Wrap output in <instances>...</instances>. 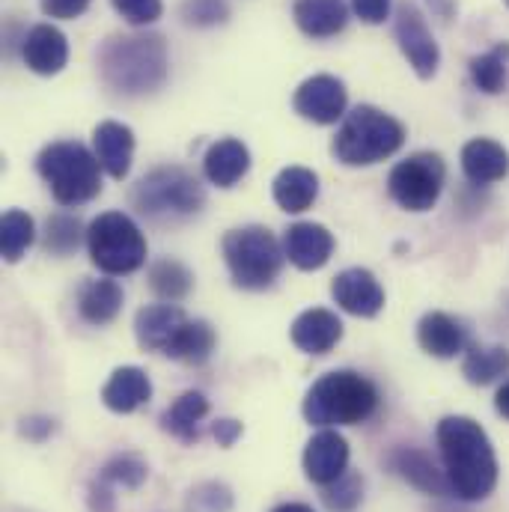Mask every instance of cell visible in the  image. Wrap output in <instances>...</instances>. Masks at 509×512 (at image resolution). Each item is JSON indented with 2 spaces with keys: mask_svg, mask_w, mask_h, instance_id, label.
I'll return each mask as SVG.
<instances>
[{
  "mask_svg": "<svg viewBox=\"0 0 509 512\" xmlns=\"http://www.w3.org/2000/svg\"><path fill=\"white\" fill-rule=\"evenodd\" d=\"M438 450L450 489L462 501H483L498 486V459L486 429L471 417H444L438 423Z\"/></svg>",
  "mask_w": 509,
  "mask_h": 512,
  "instance_id": "obj_1",
  "label": "cell"
},
{
  "mask_svg": "<svg viewBox=\"0 0 509 512\" xmlns=\"http://www.w3.org/2000/svg\"><path fill=\"white\" fill-rule=\"evenodd\" d=\"M102 78L128 96L152 93L167 78V48L164 39L149 36H111L99 51Z\"/></svg>",
  "mask_w": 509,
  "mask_h": 512,
  "instance_id": "obj_2",
  "label": "cell"
},
{
  "mask_svg": "<svg viewBox=\"0 0 509 512\" xmlns=\"http://www.w3.org/2000/svg\"><path fill=\"white\" fill-rule=\"evenodd\" d=\"M379 405V390L370 379L352 370L328 373L304 396V417L313 426H355L373 417Z\"/></svg>",
  "mask_w": 509,
  "mask_h": 512,
  "instance_id": "obj_3",
  "label": "cell"
},
{
  "mask_svg": "<svg viewBox=\"0 0 509 512\" xmlns=\"http://www.w3.org/2000/svg\"><path fill=\"white\" fill-rule=\"evenodd\" d=\"M36 170L60 206L90 203L102 191V164L78 140H60L39 152Z\"/></svg>",
  "mask_w": 509,
  "mask_h": 512,
  "instance_id": "obj_4",
  "label": "cell"
},
{
  "mask_svg": "<svg viewBox=\"0 0 509 512\" xmlns=\"http://www.w3.org/2000/svg\"><path fill=\"white\" fill-rule=\"evenodd\" d=\"M402 143H405L402 123H396L390 114L373 105H358L352 114H346L343 126L334 137V155L349 167H370L376 161L390 158Z\"/></svg>",
  "mask_w": 509,
  "mask_h": 512,
  "instance_id": "obj_5",
  "label": "cell"
},
{
  "mask_svg": "<svg viewBox=\"0 0 509 512\" xmlns=\"http://www.w3.org/2000/svg\"><path fill=\"white\" fill-rule=\"evenodd\" d=\"M224 259L233 274V283L242 289H265L277 280L286 251L265 227H242L227 233Z\"/></svg>",
  "mask_w": 509,
  "mask_h": 512,
  "instance_id": "obj_6",
  "label": "cell"
},
{
  "mask_svg": "<svg viewBox=\"0 0 509 512\" xmlns=\"http://www.w3.org/2000/svg\"><path fill=\"white\" fill-rule=\"evenodd\" d=\"M90 259L105 274H131L146 262V239L123 212L99 215L87 230Z\"/></svg>",
  "mask_w": 509,
  "mask_h": 512,
  "instance_id": "obj_7",
  "label": "cell"
},
{
  "mask_svg": "<svg viewBox=\"0 0 509 512\" xmlns=\"http://www.w3.org/2000/svg\"><path fill=\"white\" fill-rule=\"evenodd\" d=\"M131 200L143 215L161 218V215L200 212L206 203V194H203V185L182 167H158L137 182Z\"/></svg>",
  "mask_w": 509,
  "mask_h": 512,
  "instance_id": "obj_8",
  "label": "cell"
},
{
  "mask_svg": "<svg viewBox=\"0 0 509 512\" xmlns=\"http://www.w3.org/2000/svg\"><path fill=\"white\" fill-rule=\"evenodd\" d=\"M390 197L408 212H429L444 188V161L435 152H417L399 161L387 179Z\"/></svg>",
  "mask_w": 509,
  "mask_h": 512,
  "instance_id": "obj_9",
  "label": "cell"
},
{
  "mask_svg": "<svg viewBox=\"0 0 509 512\" xmlns=\"http://www.w3.org/2000/svg\"><path fill=\"white\" fill-rule=\"evenodd\" d=\"M393 33H396V42L405 54V60L411 63V69L426 81L438 72V63H441V51H438V42L432 36V30L426 27V18L423 12L414 6V3H402L396 9V24H393Z\"/></svg>",
  "mask_w": 509,
  "mask_h": 512,
  "instance_id": "obj_10",
  "label": "cell"
},
{
  "mask_svg": "<svg viewBox=\"0 0 509 512\" xmlns=\"http://www.w3.org/2000/svg\"><path fill=\"white\" fill-rule=\"evenodd\" d=\"M292 105L304 120L331 126L346 117V87L334 75H313L295 90Z\"/></svg>",
  "mask_w": 509,
  "mask_h": 512,
  "instance_id": "obj_11",
  "label": "cell"
},
{
  "mask_svg": "<svg viewBox=\"0 0 509 512\" xmlns=\"http://www.w3.org/2000/svg\"><path fill=\"white\" fill-rule=\"evenodd\" d=\"M349 468V444L337 429H322L307 441L304 450V474L319 486H331Z\"/></svg>",
  "mask_w": 509,
  "mask_h": 512,
  "instance_id": "obj_12",
  "label": "cell"
},
{
  "mask_svg": "<svg viewBox=\"0 0 509 512\" xmlns=\"http://www.w3.org/2000/svg\"><path fill=\"white\" fill-rule=\"evenodd\" d=\"M331 295L346 313L364 319L376 316L384 307V289L367 268H346L343 274H337L331 283Z\"/></svg>",
  "mask_w": 509,
  "mask_h": 512,
  "instance_id": "obj_13",
  "label": "cell"
},
{
  "mask_svg": "<svg viewBox=\"0 0 509 512\" xmlns=\"http://www.w3.org/2000/svg\"><path fill=\"white\" fill-rule=\"evenodd\" d=\"M283 251L295 268L316 271L334 254V236L322 224H292L283 236Z\"/></svg>",
  "mask_w": 509,
  "mask_h": 512,
  "instance_id": "obj_14",
  "label": "cell"
},
{
  "mask_svg": "<svg viewBox=\"0 0 509 512\" xmlns=\"http://www.w3.org/2000/svg\"><path fill=\"white\" fill-rule=\"evenodd\" d=\"M21 57L36 75H57L69 60V42L54 24H36L21 45Z\"/></svg>",
  "mask_w": 509,
  "mask_h": 512,
  "instance_id": "obj_15",
  "label": "cell"
},
{
  "mask_svg": "<svg viewBox=\"0 0 509 512\" xmlns=\"http://www.w3.org/2000/svg\"><path fill=\"white\" fill-rule=\"evenodd\" d=\"M343 337V322L325 307L304 310L292 322V343L307 355H328Z\"/></svg>",
  "mask_w": 509,
  "mask_h": 512,
  "instance_id": "obj_16",
  "label": "cell"
},
{
  "mask_svg": "<svg viewBox=\"0 0 509 512\" xmlns=\"http://www.w3.org/2000/svg\"><path fill=\"white\" fill-rule=\"evenodd\" d=\"M185 313L176 304H149L137 313L134 319V334L137 343L149 352H164L170 346V340L179 334V328L185 325Z\"/></svg>",
  "mask_w": 509,
  "mask_h": 512,
  "instance_id": "obj_17",
  "label": "cell"
},
{
  "mask_svg": "<svg viewBox=\"0 0 509 512\" xmlns=\"http://www.w3.org/2000/svg\"><path fill=\"white\" fill-rule=\"evenodd\" d=\"M93 152L102 164V170L114 179H126L134 155V134L123 123H99L93 131Z\"/></svg>",
  "mask_w": 509,
  "mask_h": 512,
  "instance_id": "obj_18",
  "label": "cell"
},
{
  "mask_svg": "<svg viewBox=\"0 0 509 512\" xmlns=\"http://www.w3.org/2000/svg\"><path fill=\"white\" fill-rule=\"evenodd\" d=\"M462 170L468 182L474 185H492L501 182L509 173V152L489 137H474L462 149Z\"/></svg>",
  "mask_w": 509,
  "mask_h": 512,
  "instance_id": "obj_19",
  "label": "cell"
},
{
  "mask_svg": "<svg viewBox=\"0 0 509 512\" xmlns=\"http://www.w3.org/2000/svg\"><path fill=\"white\" fill-rule=\"evenodd\" d=\"M248 167H251V152L236 137H224V140L212 143L203 158L206 179L218 188H233L239 179H245Z\"/></svg>",
  "mask_w": 509,
  "mask_h": 512,
  "instance_id": "obj_20",
  "label": "cell"
},
{
  "mask_svg": "<svg viewBox=\"0 0 509 512\" xmlns=\"http://www.w3.org/2000/svg\"><path fill=\"white\" fill-rule=\"evenodd\" d=\"M295 24L313 36V39H328L337 36L346 21H349V6L346 0H295Z\"/></svg>",
  "mask_w": 509,
  "mask_h": 512,
  "instance_id": "obj_21",
  "label": "cell"
},
{
  "mask_svg": "<svg viewBox=\"0 0 509 512\" xmlns=\"http://www.w3.org/2000/svg\"><path fill=\"white\" fill-rule=\"evenodd\" d=\"M319 197V176L307 167H286L274 179V203L289 212H307Z\"/></svg>",
  "mask_w": 509,
  "mask_h": 512,
  "instance_id": "obj_22",
  "label": "cell"
},
{
  "mask_svg": "<svg viewBox=\"0 0 509 512\" xmlns=\"http://www.w3.org/2000/svg\"><path fill=\"white\" fill-rule=\"evenodd\" d=\"M417 340L432 358H456L465 349V328L447 313H426L417 325Z\"/></svg>",
  "mask_w": 509,
  "mask_h": 512,
  "instance_id": "obj_23",
  "label": "cell"
},
{
  "mask_svg": "<svg viewBox=\"0 0 509 512\" xmlns=\"http://www.w3.org/2000/svg\"><path fill=\"white\" fill-rule=\"evenodd\" d=\"M152 396V382L143 370L137 367H120L102 390V402L117 411V414H131Z\"/></svg>",
  "mask_w": 509,
  "mask_h": 512,
  "instance_id": "obj_24",
  "label": "cell"
},
{
  "mask_svg": "<svg viewBox=\"0 0 509 512\" xmlns=\"http://www.w3.org/2000/svg\"><path fill=\"white\" fill-rule=\"evenodd\" d=\"M206 414H209V399H206L203 393H197V390H188V393H182V396L164 411L161 423H164V429H167L170 435H176L179 441L191 444V441L200 438V423H203Z\"/></svg>",
  "mask_w": 509,
  "mask_h": 512,
  "instance_id": "obj_25",
  "label": "cell"
},
{
  "mask_svg": "<svg viewBox=\"0 0 509 512\" xmlns=\"http://www.w3.org/2000/svg\"><path fill=\"white\" fill-rule=\"evenodd\" d=\"M78 310L90 325H108L123 310V286L114 280H90L81 289Z\"/></svg>",
  "mask_w": 509,
  "mask_h": 512,
  "instance_id": "obj_26",
  "label": "cell"
},
{
  "mask_svg": "<svg viewBox=\"0 0 509 512\" xmlns=\"http://www.w3.org/2000/svg\"><path fill=\"white\" fill-rule=\"evenodd\" d=\"M393 471H399L411 486H417L423 492H432V495L453 492L447 474H441L435 468V462L426 453H420V450H399V453H393Z\"/></svg>",
  "mask_w": 509,
  "mask_h": 512,
  "instance_id": "obj_27",
  "label": "cell"
},
{
  "mask_svg": "<svg viewBox=\"0 0 509 512\" xmlns=\"http://www.w3.org/2000/svg\"><path fill=\"white\" fill-rule=\"evenodd\" d=\"M212 349H215V331L206 322H185L179 334L170 340V346L164 349V355L185 364H203L212 355Z\"/></svg>",
  "mask_w": 509,
  "mask_h": 512,
  "instance_id": "obj_28",
  "label": "cell"
},
{
  "mask_svg": "<svg viewBox=\"0 0 509 512\" xmlns=\"http://www.w3.org/2000/svg\"><path fill=\"white\" fill-rule=\"evenodd\" d=\"M509 370V349L504 346H477L468 352L462 373L471 384H492Z\"/></svg>",
  "mask_w": 509,
  "mask_h": 512,
  "instance_id": "obj_29",
  "label": "cell"
},
{
  "mask_svg": "<svg viewBox=\"0 0 509 512\" xmlns=\"http://www.w3.org/2000/svg\"><path fill=\"white\" fill-rule=\"evenodd\" d=\"M191 280H194L191 271L182 262H176V259H161V262H155L149 268V286H152V292L161 295L170 304L179 301V298H185L191 292Z\"/></svg>",
  "mask_w": 509,
  "mask_h": 512,
  "instance_id": "obj_30",
  "label": "cell"
},
{
  "mask_svg": "<svg viewBox=\"0 0 509 512\" xmlns=\"http://www.w3.org/2000/svg\"><path fill=\"white\" fill-rule=\"evenodd\" d=\"M507 57L509 45H498L495 51H486V54L474 57L471 60V81L489 96L504 93V87H507Z\"/></svg>",
  "mask_w": 509,
  "mask_h": 512,
  "instance_id": "obj_31",
  "label": "cell"
},
{
  "mask_svg": "<svg viewBox=\"0 0 509 512\" xmlns=\"http://www.w3.org/2000/svg\"><path fill=\"white\" fill-rule=\"evenodd\" d=\"M0 236H3V259L18 262L21 254L33 245V236H36L33 218L27 212L9 209L3 215V224H0Z\"/></svg>",
  "mask_w": 509,
  "mask_h": 512,
  "instance_id": "obj_32",
  "label": "cell"
},
{
  "mask_svg": "<svg viewBox=\"0 0 509 512\" xmlns=\"http://www.w3.org/2000/svg\"><path fill=\"white\" fill-rule=\"evenodd\" d=\"M81 242V224L72 215H54L48 221V233H45V248L51 254H72Z\"/></svg>",
  "mask_w": 509,
  "mask_h": 512,
  "instance_id": "obj_33",
  "label": "cell"
},
{
  "mask_svg": "<svg viewBox=\"0 0 509 512\" xmlns=\"http://www.w3.org/2000/svg\"><path fill=\"white\" fill-rule=\"evenodd\" d=\"M361 492H364V480L355 474H343L340 480L325 486V504L334 512H352L361 504Z\"/></svg>",
  "mask_w": 509,
  "mask_h": 512,
  "instance_id": "obj_34",
  "label": "cell"
},
{
  "mask_svg": "<svg viewBox=\"0 0 509 512\" xmlns=\"http://www.w3.org/2000/svg\"><path fill=\"white\" fill-rule=\"evenodd\" d=\"M230 15L227 0H185L182 3V18L191 27H215L224 24Z\"/></svg>",
  "mask_w": 509,
  "mask_h": 512,
  "instance_id": "obj_35",
  "label": "cell"
},
{
  "mask_svg": "<svg viewBox=\"0 0 509 512\" xmlns=\"http://www.w3.org/2000/svg\"><path fill=\"white\" fill-rule=\"evenodd\" d=\"M143 480H146V465L137 456H117L102 471V483H120L126 489H137Z\"/></svg>",
  "mask_w": 509,
  "mask_h": 512,
  "instance_id": "obj_36",
  "label": "cell"
},
{
  "mask_svg": "<svg viewBox=\"0 0 509 512\" xmlns=\"http://www.w3.org/2000/svg\"><path fill=\"white\" fill-rule=\"evenodd\" d=\"M111 3H114V9L126 18L128 24H152L164 12L161 0H111Z\"/></svg>",
  "mask_w": 509,
  "mask_h": 512,
  "instance_id": "obj_37",
  "label": "cell"
},
{
  "mask_svg": "<svg viewBox=\"0 0 509 512\" xmlns=\"http://www.w3.org/2000/svg\"><path fill=\"white\" fill-rule=\"evenodd\" d=\"M39 6L48 18H66L69 21V18H78L87 12L90 0H39Z\"/></svg>",
  "mask_w": 509,
  "mask_h": 512,
  "instance_id": "obj_38",
  "label": "cell"
},
{
  "mask_svg": "<svg viewBox=\"0 0 509 512\" xmlns=\"http://www.w3.org/2000/svg\"><path fill=\"white\" fill-rule=\"evenodd\" d=\"M352 9L358 12L361 21L367 24H382L390 15V0H352Z\"/></svg>",
  "mask_w": 509,
  "mask_h": 512,
  "instance_id": "obj_39",
  "label": "cell"
},
{
  "mask_svg": "<svg viewBox=\"0 0 509 512\" xmlns=\"http://www.w3.org/2000/svg\"><path fill=\"white\" fill-rule=\"evenodd\" d=\"M212 435L218 438L221 447H233V441L242 435V423H236V420H218L215 429H212Z\"/></svg>",
  "mask_w": 509,
  "mask_h": 512,
  "instance_id": "obj_40",
  "label": "cell"
},
{
  "mask_svg": "<svg viewBox=\"0 0 509 512\" xmlns=\"http://www.w3.org/2000/svg\"><path fill=\"white\" fill-rule=\"evenodd\" d=\"M495 408H498V414H501V417H507L509 420V382L498 390V396H495Z\"/></svg>",
  "mask_w": 509,
  "mask_h": 512,
  "instance_id": "obj_41",
  "label": "cell"
},
{
  "mask_svg": "<svg viewBox=\"0 0 509 512\" xmlns=\"http://www.w3.org/2000/svg\"><path fill=\"white\" fill-rule=\"evenodd\" d=\"M274 512H313V507H307V504H280Z\"/></svg>",
  "mask_w": 509,
  "mask_h": 512,
  "instance_id": "obj_42",
  "label": "cell"
},
{
  "mask_svg": "<svg viewBox=\"0 0 509 512\" xmlns=\"http://www.w3.org/2000/svg\"><path fill=\"white\" fill-rule=\"evenodd\" d=\"M507 6H509V0H507Z\"/></svg>",
  "mask_w": 509,
  "mask_h": 512,
  "instance_id": "obj_43",
  "label": "cell"
}]
</instances>
